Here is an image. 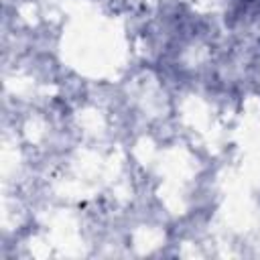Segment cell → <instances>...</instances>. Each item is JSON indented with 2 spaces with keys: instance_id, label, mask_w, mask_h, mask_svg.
<instances>
[{
  "instance_id": "obj_1",
  "label": "cell",
  "mask_w": 260,
  "mask_h": 260,
  "mask_svg": "<svg viewBox=\"0 0 260 260\" xmlns=\"http://www.w3.org/2000/svg\"><path fill=\"white\" fill-rule=\"evenodd\" d=\"M226 61H228V65H230V81L234 83V81L238 79V75H240V71H238V67H234V65H236V57H230V59H226ZM224 69L228 71V67H226V63H222V69L218 71V81H220V79H222V81H226V79H228V75L224 73Z\"/></svg>"
}]
</instances>
